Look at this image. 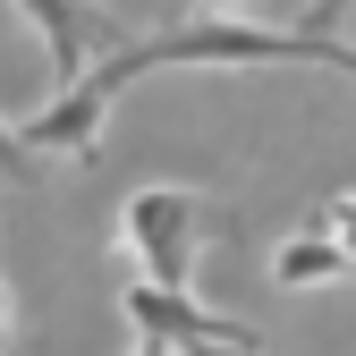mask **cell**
Returning a JSON list of instances; mask_svg holds the SVG:
<instances>
[{"mask_svg": "<svg viewBox=\"0 0 356 356\" xmlns=\"http://www.w3.org/2000/svg\"><path fill=\"white\" fill-rule=\"evenodd\" d=\"M127 323H136L145 339H161V348H178V356H204V348H246V356H254V348H263V331H254V323L204 314L187 289H153V280L127 289Z\"/></svg>", "mask_w": 356, "mask_h": 356, "instance_id": "6da1fadb", "label": "cell"}, {"mask_svg": "<svg viewBox=\"0 0 356 356\" xmlns=\"http://www.w3.org/2000/svg\"><path fill=\"white\" fill-rule=\"evenodd\" d=\"M195 195L178 187H145L127 195V246L145 254V280L153 289H187V263H195Z\"/></svg>", "mask_w": 356, "mask_h": 356, "instance_id": "7a4b0ae2", "label": "cell"}, {"mask_svg": "<svg viewBox=\"0 0 356 356\" xmlns=\"http://www.w3.org/2000/svg\"><path fill=\"white\" fill-rule=\"evenodd\" d=\"M17 9L42 26V51H51V85H60V94L85 76V60H94V51H119V26L94 17L85 0H17Z\"/></svg>", "mask_w": 356, "mask_h": 356, "instance_id": "3957f363", "label": "cell"}, {"mask_svg": "<svg viewBox=\"0 0 356 356\" xmlns=\"http://www.w3.org/2000/svg\"><path fill=\"white\" fill-rule=\"evenodd\" d=\"M348 263H356V254H348L331 229H305V238H289V246H280L272 272H280V289H314V280H339Z\"/></svg>", "mask_w": 356, "mask_h": 356, "instance_id": "277c9868", "label": "cell"}, {"mask_svg": "<svg viewBox=\"0 0 356 356\" xmlns=\"http://www.w3.org/2000/svg\"><path fill=\"white\" fill-rule=\"evenodd\" d=\"M0 178H34V153H26L17 127H0Z\"/></svg>", "mask_w": 356, "mask_h": 356, "instance_id": "5b68a950", "label": "cell"}, {"mask_svg": "<svg viewBox=\"0 0 356 356\" xmlns=\"http://www.w3.org/2000/svg\"><path fill=\"white\" fill-rule=\"evenodd\" d=\"M323 229H331V238H339V246H348V254H356V195H339V204H331V212H323Z\"/></svg>", "mask_w": 356, "mask_h": 356, "instance_id": "8992f818", "label": "cell"}, {"mask_svg": "<svg viewBox=\"0 0 356 356\" xmlns=\"http://www.w3.org/2000/svg\"><path fill=\"white\" fill-rule=\"evenodd\" d=\"M136 356H178V348H161V339H145V348H136Z\"/></svg>", "mask_w": 356, "mask_h": 356, "instance_id": "52a82bcc", "label": "cell"}, {"mask_svg": "<svg viewBox=\"0 0 356 356\" xmlns=\"http://www.w3.org/2000/svg\"><path fill=\"white\" fill-rule=\"evenodd\" d=\"M0 339H9V314H0Z\"/></svg>", "mask_w": 356, "mask_h": 356, "instance_id": "ba28073f", "label": "cell"}]
</instances>
